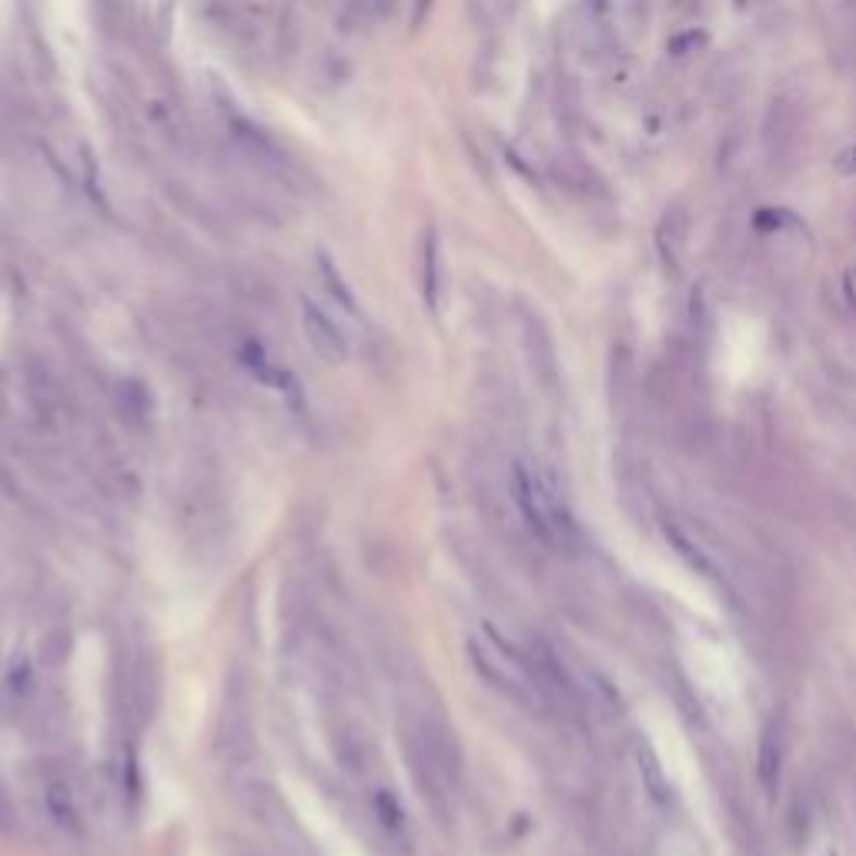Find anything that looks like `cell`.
Segmentation results:
<instances>
[{
	"label": "cell",
	"mask_w": 856,
	"mask_h": 856,
	"mask_svg": "<svg viewBox=\"0 0 856 856\" xmlns=\"http://www.w3.org/2000/svg\"><path fill=\"white\" fill-rule=\"evenodd\" d=\"M398 746L415 789L422 793V803L435 813V820H445L451 813V793L459 786L456 739L435 716L409 710L398 720Z\"/></svg>",
	"instance_id": "1"
},
{
	"label": "cell",
	"mask_w": 856,
	"mask_h": 856,
	"mask_svg": "<svg viewBox=\"0 0 856 856\" xmlns=\"http://www.w3.org/2000/svg\"><path fill=\"white\" fill-rule=\"evenodd\" d=\"M513 502L526 522V529L552 552H576L579 548V526L569 509V502L542 462L522 456L513 462Z\"/></svg>",
	"instance_id": "2"
},
{
	"label": "cell",
	"mask_w": 856,
	"mask_h": 856,
	"mask_svg": "<svg viewBox=\"0 0 856 856\" xmlns=\"http://www.w3.org/2000/svg\"><path fill=\"white\" fill-rule=\"evenodd\" d=\"M469 660H472L475 673L492 689H498L506 699L519 702V707L532 710V707H539V702H545L529 652L516 649L509 639H502L492 626H479L469 636Z\"/></svg>",
	"instance_id": "3"
},
{
	"label": "cell",
	"mask_w": 856,
	"mask_h": 856,
	"mask_svg": "<svg viewBox=\"0 0 856 856\" xmlns=\"http://www.w3.org/2000/svg\"><path fill=\"white\" fill-rule=\"evenodd\" d=\"M215 760L234 780L255 770L258 733H255V699H251L248 673L234 666L225 679V696L215 726Z\"/></svg>",
	"instance_id": "4"
},
{
	"label": "cell",
	"mask_w": 856,
	"mask_h": 856,
	"mask_svg": "<svg viewBox=\"0 0 856 856\" xmlns=\"http://www.w3.org/2000/svg\"><path fill=\"white\" fill-rule=\"evenodd\" d=\"M40 799H44V813L47 820L55 823L64 836L81 840L87 833V820H84V807L77 786L64 776V773H47L40 783Z\"/></svg>",
	"instance_id": "5"
},
{
	"label": "cell",
	"mask_w": 856,
	"mask_h": 856,
	"mask_svg": "<svg viewBox=\"0 0 856 856\" xmlns=\"http://www.w3.org/2000/svg\"><path fill=\"white\" fill-rule=\"evenodd\" d=\"M301 331L315 355L325 365H341L348 362V335L345 328L312 298H301Z\"/></svg>",
	"instance_id": "6"
},
{
	"label": "cell",
	"mask_w": 856,
	"mask_h": 856,
	"mask_svg": "<svg viewBox=\"0 0 856 856\" xmlns=\"http://www.w3.org/2000/svg\"><path fill=\"white\" fill-rule=\"evenodd\" d=\"M369 810H372V823L382 833V840L395 849V853H409L412 849V823L409 813L401 807V799L391 786H375L369 796Z\"/></svg>",
	"instance_id": "7"
},
{
	"label": "cell",
	"mask_w": 856,
	"mask_h": 856,
	"mask_svg": "<svg viewBox=\"0 0 856 856\" xmlns=\"http://www.w3.org/2000/svg\"><path fill=\"white\" fill-rule=\"evenodd\" d=\"M24 395L34 422L44 432H58L68 422V406H64V391L58 388V382L50 378L44 369H27L24 375Z\"/></svg>",
	"instance_id": "8"
},
{
	"label": "cell",
	"mask_w": 856,
	"mask_h": 856,
	"mask_svg": "<svg viewBox=\"0 0 856 856\" xmlns=\"http://www.w3.org/2000/svg\"><path fill=\"white\" fill-rule=\"evenodd\" d=\"M331 749L341 763L345 773L351 776H369L372 763H375V746L369 739V733L355 723H338L331 730Z\"/></svg>",
	"instance_id": "9"
},
{
	"label": "cell",
	"mask_w": 856,
	"mask_h": 856,
	"mask_svg": "<svg viewBox=\"0 0 856 856\" xmlns=\"http://www.w3.org/2000/svg\"><path fill=\"white\" fill-rule=\"evenodd\" d=\"M796 134H799V114L796 105H789L786 97H780L773 111H770V124H767V150L770 158H786L789 150L796 147Z\"/></svg>",
	"instance_id": "10"
},
{
	"label": "cell",
	"mask_w": 856,
	"mask_h": 856,
	"mask_svg": "<svg viewBox=\"0 0 856 856\" xmlns=\"http://www.w3.org/2000/svg\"><path fill=\"white\" fill-rule=\"evenodd\" d=\"M315 275L322 281V288L335 298V305L348 315H359V301H355V291H351V285L341 278L338 265L325 255V251H318L315 255Z\"/></svg>",
	"instance_id": "11"
},
{
	"label": "cell",
	"mask_w": 856,
	"mask_h": 856,
	"mask_svg": "<svg viewBox=\"0 0 856 856\" xmlns=\"http://www.w3.org/2000/svg\"><path fill=\"white\" fill-rule=\"evenodd\" d=\"M780 770H783V736L780 726H767L763 739H760V783L773 793L780 783Z\"/></svg>",
	"instance_id": "12"
},
{
	"label": "cell",
	"mask_w": 856,
	"mask_h": 856,
	"mask_svg": "<svg viewBox=\"0 0 856 856\" xmlns=\"http://www.w3.org/2000/svg\"><path fill=\"white\" fill-rule=\"evenodd\" d=\"M636 757H639V773H642V783H646L649 796L656 799V803H663V799L670 796V783H666L663 767H660V760H656V749H652V746L642 739V743L636 746Z\"/></svg>",
	"instance_id": "13"
},
{
	"label": "cell",
	"mask_w": 856,
	"mask_h": 856,
	"mask_svg": "<svg viewBox=\"0 0 856 856\" xmlns=\"http://www.w3.org/2000/svg\"><path fill=\"white\" fill-rule=\"evenodd\" d=\"M438 241L435 231H425V244H422V291H425V305L435 312L438 309Z\"/></svg>",
	"instance_id": "14"
},
{
	"label": "cell",
	"mask_w": 856,
	"mask_h": 856,
	"mask_svg": "<svg viewBox=\"0 0 856 856\" xmlns=\"http://www.w3.org/2000/svg\"><path fill=\"white\" fill-rule=\"evenodd\" d=\"M118 409L124 412V419H128V422H137V419L147 412V406H144V395H141V385H134V382H124V385H118Z\"/></svg>",
	"instance_id": "15"
},
{
	"label": "cell",
	"mask_w": 856,
	"mask_h": 856,
	"mask_svg": "<svg viewBox=\"0 0 856 856\" xmlns=\"http://www.w3.org/2000/svg\"><path fill=\"white\" fill-rule=\"evenodd\" d=\"M17 823V810H14V799L8 793V783L0 780V833H11Z\"/></svg>",
	"instance_id": "16"
},
{
	"label": "cell",
	"mask_w": 856,
	"mask_h": 856,
	"mask_svg": "<svg viewBox=\"0 0 856 856\" xmlns=\"http://www.w3.org/2000/svg\"><path fill=\"white\" fill-rule=\"evenodd\" d=\"M395 8H398V0H365V11L372 14V21H385V17H391Z\"/></svg>",
	"instance_id": "17"
},
{
	"label": "cell",
	"mask_w": 856,
	"mask_h": 856,
	"mask_svg": "<svg viewBox=\"0 0 856 856\" xmlns=\"http://www.w3.org/2000/svg\"><path fill=\"white\" fill-rule=\"evenodd\" d=\"M429 11H432V0H415V8H412V24L419 27V24L429 17Z\"/></svg>",
	"instance_id": "18"
},
{
	"label": "cell",
	"mask_w": 856,
	"mask_h": 856,
	"mask_svg": "<svg viewBox=\"0 0 856 856\" xmlns=\"http://www.w3.org/2000/svg\"><path fill=\"white\" fill-rule=\"evenodd\" d=\"M843 171H856V147L849 150V155H843Z\"/></svg>",
	"instance_id": "19"
},
{
	"label": "cell",
	"mask_w": 856,
	"mask_h": 856,
	"mask_svg": "<svg viewBox=\"0 0 856 856\" xmlns=\"http://www.w3.org/2000/svg\"><path fill=\"white\" fill-rule=\"evenodd\" d=\"M736 4H739V8H746V4H757V0H736Z\"/></svg>",
	"instance_id": "20"
}]
</instances>
